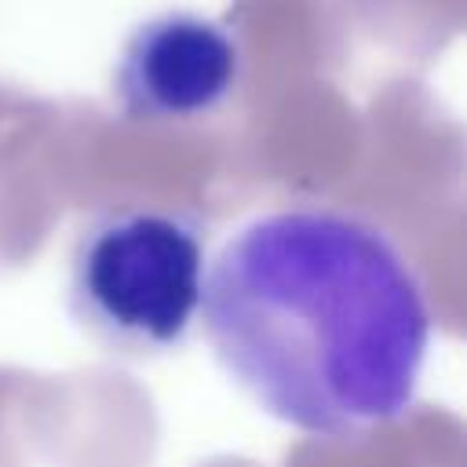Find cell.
I'll use <instances>...</instances> for the list:
<instances>
[{
    "label": "cell",
    "instance_id": "cell-1",
    "mask_svg": "<svg viewBox=\"0 0 467 467\" xmlns=\"http://www.w3.org/2000/svg\"><path fill=\"white\" fill-rule=\"evenodd\" d=\"M197 317L226 376L317 438L405 416L431 343L409 255L376 223L325 204L274 208L230 234Z\"/></svg>",
    "mask_w": 467,
    "mask_h": 467
},
{
    "label": "cell",
    "instance_id": "cell-2",
    "mask_svg": "<svg viewBox=\"0 0 467 467\" xmlns=\"http://www.w3.org/2000/svg\"><path fill=\"white\" fill-rule=\"evenodd\" d=\"M204 263L197 215L153 201L102 204L69 244V314L113 354L175 350L197 325Z\"/></svg>",
    "mask_w": 467,
    "mask_h": 467
},
{
    "label": "cell",
    "instance_id": "cell-3",
    "mask_svg": "<svg viewBox=\"0 0 467 467\" xmlns=\"http://www.w3.org/2000/svg\"><path fill=\"white\" fill-rule=\"evenodd\" d=\"M241 73L237 40L204 18L164 15L135 29L113 73V91L131 120L175 124L219 109Z\"/></svg>",
    "mask_w": 467,
    "mask_h": 467
}]
</instances>
